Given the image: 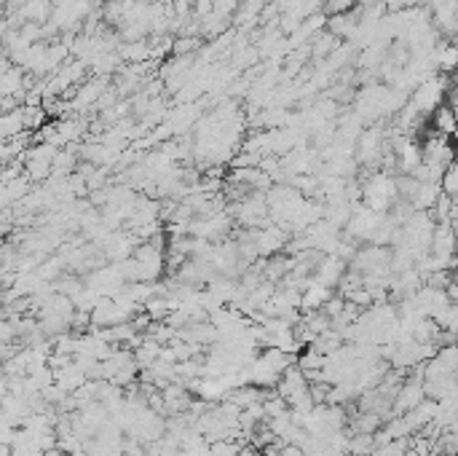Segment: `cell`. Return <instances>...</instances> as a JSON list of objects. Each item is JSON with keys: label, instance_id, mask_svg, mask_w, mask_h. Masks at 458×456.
<instances>
[{"label": "cell", "instance_id": "1", "mask_svg": "<svg viewBox=\"0 0 458 456\" xmlns=\"http://www.w3.org/2000/svg\"><path fill=\"white\" fill-rule=\"evenodd\" d=\"M25 70L22 67H8L0 73V97H25Z\"/></svg>", "mask_w": 458, "mask_h": 456}, {"label": "cell", "instance_id": "2", "mask_svg": "<svg viewBox=\"0 0 458 456\" xmlns=\"http://www.w3.org/2000/svg\"><path fill=\"white\" fill-rule=\"evenodd\" d=\"M341 271H344V261L332 255L330 261H324V263L319 266L317 282H319V285H324V287H332V285H335V282L341 279Z\"/></svg>", "mask_w": 458, "mask_h": 456}, {"label": "cell", "instance_id": "3", "mask_svg": "<svg viewBox=\"0 0 458 456\" xmlns=\"http://www.w3.org/2000/svg\"><path fill=\"white\" fill-rule=\"evenodd\" d=\"M434 129H437V135H445V137H450L453 135V108L450 105H440V108H434Z\"/></svg>", "mask_w": 458, "mask_h": 456}, {"label": "cell", "instance_id": "4", "mask_svg": "<svg viewBox=\"0 0 458 456\" xmlns=\"http://www.w3.org/2000/svg\"><path fill=\"white\" fill-rule=\"evenodd\" d=\"M399 164H402V169H405L407 175L416 172V166L421 164V148L416 142H402L399 145Z\"/></svg>", "mask_w": 458, "mask_h": 456}, {"label": "cell", "instance_id": "5", "mask_svg": "<svg viewBox=\"0 0 458 456\" xmlns=\"http://www.w3.org/2000/svg\"><path fill=\"white\" fill-rule=\"evenodd\" d=\"M298 367H300L303 373L305 370H322V367H324V355H319V352H314V349H308V352L298 360Z\"/></svg>", "mask_w": 458, "mask_h": 456}]
</instances>
